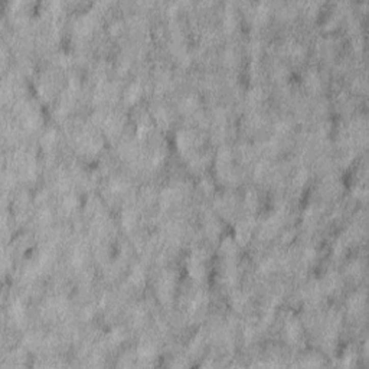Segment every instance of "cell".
I'll list each match as a JSON object with an SVG mask.
<instances>
[{
    "instance_id": "cell-5",
    "label": "cell",
    "mask_w": 369,
    "mask_h": 369,
    "mask_svg": "<svg viewBox=\"0 0 369 369\" xmlns=\"http://www.w3.org/2000/svg\"><path fill=\"white\" fill-rule=\"evenodd\" d=\"M303 84L310 94H319L323 88V80H322L319 71H316V69L306 71L303 75Z\"/></svg>"
},
{
    "instance_id": "cell-4",
    "label": "cell",
    "mask_w": 369,
    "mask_h": 369,
    "mask_svg": "<svg viewBox=\"0 0 369 369\" xmlns=\"http://www.w3.org/2000/svg\"><path fill=\"white\" fill-rule=\"evenodd\" d=\"M284 335L287 344L290 345L300 344L303 337L302 322L297 319V318H294V316H290L284 325Z\"/></svg>"
},
{
    "instance_id": "cell-11",
    "label": "cell",
    "mask_w": 369,
    "mask_h": 369,
    "mask_svg": "<svg viewBox=\"0 0 369 369\" xmlns=\"http://www.w3.org/2000/svg\"><path fill=\"white\" fill-rule=\"evenodd\" d=\"M284 54L292 59L293 62H300L306 57V46L297 41H290L285 43Z\"/></svg>"
},
{
    "instance_id": "cell-26",
    "label": "cell",
    "mask_w": 369,
    "mask_h": 369,
    "mask_svg": "<svg viewBox=\"0 0 369 369\" xmlns=\"http://www.w3.org/2000/svg\"><path fill=\"white\" fill-rule=\"evenodd\" d=\"M205 229H206L208 236L212 238V240H215V238L219 235V232H221V225H219V222L215 218H209L206 221Z\"/></svg>"
},
{
    "instance_id": "cell-22",
    "label": "cell",
    "mask_w": 369,
    "mask_h": 369,
    "mask_svg": "<svg viewBox=\"0 0 369 369\" xmlns=\"http://www.w3.org/2000/svg\"><path fill=\"white\" fill-rule=\"evenodd\" d=\"M10 318L13 319V322H15L16 325H20L22 322H25V307H23V304L19 302V300L12 304V307H10Z\"/></svg>"
},
{
    "instance_id": "cell-3",
    "label": "cell",
    "mask_w": 369,
    "mask_h": 369,
    "mask_svg": "<svg viewBox=\"0 0 369 369\" xmlns=\"http://www.w3.org/2000/svg\"><path fill=\"white\" fill-rule=\"evenodd\" d=\"M175 288H176V276L173 271L166 270L163 271L159 277V281L156 285V293L159 300L163 304H169L172 302L173 296H175Z\"/></svg>"
},
{
    "instance_id": "cell-29",
    "label": "cell",
    "mask_w": 369,
    "mask_h": 369,
    "mask_svg": "<svg viewBox=\"0 0 369 369\" xmlns=\"http://www.w3.org/2000/svg\"><path fill=\"white\" fill-rule=\"evenodd\" d=\"M201 189L203 191V193H212L214 192V182L210 177H203L201 180Z\"/></svg>"
},
{
    "instance_id": "cell-21",
    "label": "cell",
    "mask_w": 369,
    "mask_h": 369,
    "mask_svg": "<svg viewBox=\"0 0 369 369\" xmlns=\"http://www.w3.org/2000/svg\"><path fill=\"white\" fill-rule=\"evenodd\" d=\"M57 143H58V133L54 130V128H49L45 131V135L42 137V146L43 149L46 151L54 150L57 147Z\"/></svg>"
},
{
    "instance_id": "cell-7",
    "label": "cell",
    "mask_w": 369,
    "mask_h": 369,
    "mask_svg": "<svg viewBox=\"0 0 369 369\" xmlns=\"http://www.w3.org/2000/svg\"><path fill=\"white\" fill-rule=\"evenodd\" d=\"M222 25H224V31L228 34H232L235 29L240 25V16H238V10L228 5L225 12H224V16H222Z\"/></svg>"
},
{
    "instance_id": "cell-8",
    "label": "cell",
    "mask_w": 369,
    "mask_h": 369,
    "mask_svg": "<svg viewBox=\"0 0 369 369\" xmlns=\"http://www.w3.org/2000/svg\"><path fill=\"white\" fill-rule=\"evenodd\" d=\"M320 285H322L325 294H335L337 292H340V288H342V278L337 273L332 271V273H327Z\"/></svg>"
},
{
    "instance_id": "cell-9",
    "label": "cell",
    "mask_w": 369,
    "mask_h": 369,
    "mask_svg": "<svg viewBox=\"0 0 369 369\" xmlns=\"http://www.w3.org/2000/svg\"><path fill=\"white\" fill-rule=\"evenodd\" d=\"M346 307H348V313L351 316L358 318L359 314H362L363 310H365V293L363 292H358V293L352 294L349 297V300H348Z\"/></svg>"
},
{
    "instance_id": "cell-12",
    "label": "cell",
    "mask_w": 369,
    "mask_h": 369,
    "mask_svg": "<svg viewBox=\"0 0 369 369\" xmlns=\"http://www.w3.org/2000/svg\"><path fill=\"white\" fill-rule=\"evenodd\" d=\"M153 120L156 121V124L160 127V128H168L172 121H173V117H172V113L168 107L165 106H157L153 109Z\"/></svg>"
},
{
    "instance_id": "cell-18",
    "label": "cell",
    "mask_w": 369,
    "mask_h": 369,
    "mask_svg": "<svg viewBox=\"0 0 369 369\" xmlns=\"http://www.w3.org/2000/svg\"><path fill=\"white\" fill-rule=\"evenodd\" d=\"M235 206H236V203H235L234 198H231V196H222L221 199L217 201V208L222 217L232 215L235 212Z\"/></svg>"
},
{
    "instance_id": "cell-14",
    "label": "cell",
    "mask_w": 369,
    "mask_h": 369,
    "mask_svg": "<svg viewBox=\"0 0 369 369\" xmlns=\"http://www.w3.org/2000/svg\"><path fill=\"white\" fill-rule=\"evenodd\" d=\"M156 356V345L151 342L150 339L143 340L137 348V359L139 361H150Z\"/></svg>"
},
{
    "instance_id": "cell-1",
    "label": "cell",
    "mask_w": 369,
    "mask_h": 369,
    "mask_svg": "<svg viewBox=\"0 0 369 369\" xmlns=\"http://www.w3.org/2000/svg\"><path fill=\"white\" fill-rule=\"evenodd\" d=\"M176 144L180 153H183L186 156H191L199 149V146L202 144V137L196 130L183 128L177 133Z\"/></svg>"
},
{
    "instance_id": "cell-10",
    "label": "cell",
    "mask_w": 369,
    "mask_h": 369,
    "mask_svg": "<svg viewBox=\"0 0 369 369\" xmlns=\"http://www.w3.org/2000/svg\"><path fill=\"white\" fill-rule=\"evenodd\" d=\"M143 95V85L142 83L136 81L131 83L126 88V91L123 92V100L126 102V106H135L137 104Z\"/></svg>"
},
{
    "instance_id": "cell-16",
    "label": "cell",
    "mask_w": 369,
    "mask_h": 369,
    "mask_svg": "<svg viewBox=\"0 0 369 369\" xmlns=\"http://www.w3.org/2000/svg\"><path fill=\"white\" fill-rule=\"evenodd\" d=\"M137 222H139V212L133 208H127L121 215V225L126 231H133L137 227Z\"/></svg>"
},
{
    "instance_id": "cell-13",
    "label": "cell",
    "mask_w": 369,
    "mask_h": 369,
    "mask_svg": "<svg viewBox=\"0 0 369 369\" xmlns=\"http://www.w3.org/2000/svg\"><path fill=\"white\" fill-rule=\"evenodd\" d=\"M179 109H180L182 114L193 116V114L198 111V109H199V98H198L195 94H188V95H184L183 98L180 100Z\"/></svg>"
},
{
    "instance_id": "cell-6",
    "label": "cell",
    "mask_w": 369,
    "mask_h": 369,
    "mask_svg": "<svg viewBox=\"0 0 369 369\" xmlns=\"http://www.w3.org/2000/svg\"><path fill=\"white\" fill-rule=\"evenodd\" d=\"M252 232H254V224L250 219H244L238 225H236V235H235V241L240 245H245L250 243Z\"/></svg>"
},
{
    "instance_id": "cell-25",
    "label": "cell",
    "mask_w": 369,
    "mask_h": 369,
    "mask_svg": "<svg viewBox=\"0 0 369 369\" xmlns=\"http://www.w3.org/2000/svg\"><path fill=\"white\" fill-rule=\"evenodd\" d=\"M248 104L252 107H258L261 102L264 101V91L261 88H254L252 91L248 92V97H247Z\"/></svg>"
},
{
    "instance_id": "cell-17",
    "label": "cell",
    "mask_w": 369,
    "mask_h": 369,
    "mask_svg": "<svg viewBox=\"0 0 369 369\" xmlns=\"http://www.w3.org/2000/svg\"><path fill=\"white\" fill-rule=\"evenodd\" d=\"M144 280H146V271L143 269V266L137 264L130 271L128 283H130V285H133L135 288H140L144 284Z\"/></svg>"
},
{
    "instance_id": "cell-23",
    "label": "cell",
    "mask_w": 369,
    "mask_h": 369,
    "mask_svg": "<svg viewBox=\"0 0 369 369\" xmlns=\"http://www.w3.org/2000/svg\"><path fill=\"white\" fill-rule=\"evenodd\" d=\"M124 339H126L124 329H123V327H117V329H114V330L110 333L109 337H107V342H109L110 346H117V345L121 344Z\"/></svg>"
},
{
    "instance_id": "cell-15",
    "label": "cell",
    "mask_w": 369,
    "mask_h": 369,
    "mask_svg": "<svg viewBox=\"0 0 369 369\" xmlns=\"http://www.w3.org/2000/svg\"><path fill=\"white\" fill-rule=\"evenodd\" d=\"M209 163V157L205 153H193L189 156V168L192 169L193 172H203Z\"/></svg>"
},
{
    "instance_id": "cell-24",
    "label": "cell",
    "mask_w": 369,
    "mask_h": 369,
    "mask_svg": "<svg viewBox=\"0 0 369 369\" xmlns=\"http://www.w3.org/2000/svg\"><path fill=\"white\" fill-rule=\"evenodd\" d=\"M78 198H76L75 195H67L65 198H64V201H62V210L69 215V214H72L74 210L78 208Z\"/></svg>"
},
{
    "instance_id": "cell-2",
    "label": "cell",
    "mask_w": 369,
    "mask_h": 369,
    "mask_svg": "<svg viewBox=\"0 0 369 369\" xmlns=\"http://www.w3.org/2000/svg\"><path fill=\"white\" fill-rule=\"evenodd\" d=\"M206 261L205 250H195L188 258V273L196 283H202L206 277Z\"/></svg>"
},
{
    "instance_id": "cell-19",
    "label": "cell",
    "mask_w": 369,
    "mask_h": 369,
    "mask_svg": "<svg viewBox=\"0 0 369 369\" xmlns=\"http://www.w3.org/2000/svg\"><path fill=\"white\" fill-rule=\"evenodd\" d=\"M250 303V297L244 292H235L231 297V306L235 311H243L245 310V307L248 306Z\"/></svg>"
},
{
    "instance_id": "cell-20",
    "label": "cell",
    "mask_w": 369,
    "mask_h": 369,
    "mask_svg": "<svg viewBox=\"0 0 369 369\" xmlns=\"http://www.w3.org/2000/svg\"><path fill=\"white\" fill-rule=\"evenodd\" d=\"M244 205H245V208L250 210V212H255V210L258 209V206H260V196H258V192L254 191V189H250L248 192L245 193Z\"/></svg>"
},
{
    "instance_id": "cell-27",
    "label": "cell",
    "mask_w": 369,
    "mask_h": 369,
    "mask_svg": "<svg viewBox=\"0 0 369 369\" xmlns=\"http://www.w3.org/2000/svg\"><path fill=\"white\" fill-rule=\"evenodd\" d=\"M362 271H363V266L359 260L353 261L349 264L348 267V276L352 277V278H359L362 276Z\"/></svg>"
},
{
    "instance_id": "cell-28",
    "label": "cell",
    "mask_w": 369,
    "mask_h": 369,
    "mask_svg": "<svg viewBox=\"0 0 369 369\" xmlns=\"http://www.w3.org/2000/svg\"><path fill=\"white\" fill-rule=\"evenodd\" d=\"M224 61L227 62L228 65H235L238 62V52H236V49L235 48H229V49L225 50Z\"/></svg>"
}]
</instances>
